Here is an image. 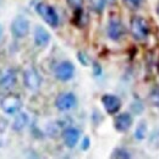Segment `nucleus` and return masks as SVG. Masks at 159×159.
<instances>
[{
    "label": "nucleus",
    "instance_id": "obj_1",
    "mask_svg": "<svg viewBox=\"0 0 159 159\" xmlns=\"http://www.w3.org/2000/svg\"><path fill=\"white\" fill-rule=\"evenodd\" d=\"M130 31L132 37L136 40H144L149 36V26L148 22L143 17L136 16L131 20L130 23Z\"/></svg>",
    "mask_w": 159,
    "mask_h": 159
},
{
    "label": "nucleus",
    "instance_id": "obj_2",
    "mask_svg": "<svg viewBox=\"0 0 159 159\" xmlns=\"http://www.w3.org/2000/svg\"><path fill=\"white\" fill-rule=\"evenodd\" d=\"M37 12L39 14V16L45 21L50 27H57L59 25V16L58 12L55 11V9L45 2H39L36 6Z\"/></svg>",
    "mask_w": 159,
    "mask_h": 159
},
{
    "label": "nucleus",
    "instance_id": "obj_3",
    "mask_svg": "<svg viewBox=\"0 0 159 159\" xmlns=\"http://www.w3.org/2000/svg\"><path fill=\"white\" fill-rule=\"evenodd\" d=\"M77 105V98L74 93L71 92H66V93H61L55 99V107L59 109L60 111H67L74 109Z\"/></svg>",
    "mask_w": 159,
    "mask_h": 159
},
{
    "label": "nucleus",
    "instance_id": "obj_4",
    "mask_svg": "<svg viewBox=\"0 0 159 159\" xmlns=\"http://www.w3.org/2000/svg\"><path fill=\"white\" fill-rule=\"evenodd\" d=\"M11 32L16 38L26 37L30 32V21L25 16H17L11 23Z\"/></svg>",
    "mask_w": 159,
    "mask_h": 159
},
{
    "label": "nucleus",
    "instance_id": "obj_5",
    "mask_svg": "<svg viewBox=\"0 0 159 159\" xmlns=\"http://www.w3.org/2000/svg\"><path fill=\"white\" fill-rule=\"evenodd\" d=\"M108 37L111 40H120L125 36V27L119 19H111L107 27Z\"/></svg>",
    "mask_w": 159,
    "mask_h": 159
},
{
    "label": "nucleus",
    "instance_id": "obj_6",
    "mask_svg": "<svg viewBox=\"0 0 159 159\" xmlns=\"http://www.w3.org/2000/svg\"><path fill=\"white\" fill-rule=\"evenodd\" d=\"M23 81H25V86L30 88L31 91H37L42 84V77H40L39 72L32 67L25 71Z\"/></svg>",
    "mask_w": 159,
    "mask_h": 159
},
{
    "label": "nucleus",
    "instance_id": "obj_7",
    "mask_svg": "<svg viewBox=\"0 0 159 159\" xmlns=\"http://www.w3.org/2000/svg\"><path fill=\"white\" fill-rule=\"evenodd\" d=\"M17 82V75L14 70H7L0 76V92L7 93L10 92Z\"/></svg>",
    "mask_w": 159,
    "mask_h": 159
},
{
    "label": "nucleus",
    "instance_id": "obj_8",
    "mask_svg": "<svg viewBox=\"0 0 159 159\" xmlns=\"http://www.w3.org/2000/svg\"><path fill=\"white\" fill-rule=\"evenodd\" d=\"M75 74V66L70 61H62L55 69V77L60 81H69L74 77Z\"/></svg>",
    "mask_w": 159,
    "mask_h": 159
},
{
    "label": "nucleus",
    "instance_id": "obj_9",
    "mask_svg": "<svg viewBox=\"0 0 159 159\" xmlns=\"http://www.w3.org/2000/svg\"><path fill=\"white\" fill-rule=\"evenodd\" d=\"M102 104L108 114H116L121 108V100L114 94H104L102 97Z\"/></svg>",
    "mask_w": 159,
    "mask_h": 159
},
{
    "label": "nucleus",
    "instance_id": "obj_10",
    "mask_svg": "<svg viewBox=\"0 0 159 159\" xmlns=\"http://www.w3.org/2000/svg\"><path fill=\"white\" fill-rule=\"evenodd\" d=\"M21 104L22 103H21V99L19 97L10 94V96H6L2 99V102H1V108H2V110L6 114L12 115V114H16L20 110Z\"/></svg>",
    "mask_w": 159,
    "mask_h": 159
},
{
    "label": "nucleus",
    "instance_id": "obj_11",
    "mask_svg": "<svg viewBox=\"0 0 159 159\" xmlns=\"http://www.w3.org/2000/svg\"><path fill=\"white\" fill-rule=\"evenodd\" d=\"M80 136H81V132H80L79 129L76 127H67L62 132V139L65 144L69 147V148H74L80 141Z\"/></svg>",
    "mask_w": 159,
    "mask_h": 159
},
{
    "label": "nucleus",
    "instance_id": "obj_12",
    "mask_svg": "<svg viewBox=\"0 0 159 159\" xmlns=\"http://www.w3.org/2000/svg\"><path fill=\"white\" fill-rule=\"evenodd\" d=\"M132 126V116L129 113L119 114L114 120V127L119 132H126Z\"/></svg>",
    "mask_w": 159,
    "mask_h": 159
},
{
    "label": "nucleus",
    "instance_id": "obj_13",
    "mask_svg": "<svg viewBox=\"0 0 159 159\" xmlns=\"http://www.w3.org/2000/svg\"><path fill=\"white\" fill-rule=\"evenodd\" d=\"M50 42V33L42 26H37L34 28V43L38 47H45Z\"/></svg>",
    "mask_w": 159,
    "mask_h": 159
},
{
    "label": "nucleus",
    "instance_id": "obj_14",
    "mask_svg": "<svg viewBox=\"0 0 159 159\" xmlns=\"http://www.w3.org/2000/svg\"><path fill=\"white\" fill-rule=\"evenodd\" d=\"M28 124V116L27 114L25 113H20L19 115H16V118L14 120V125H12V129L15 131H21L26 127V125Z\"/></svg>",
    "mask_w": 159,
    "mask_h": 159
},
{
    "label": "nucleus",
    "instance_id": "obj_15",
    "mask_svg": "<svg viewBox=\"0 0 159 159\" xmlns=\"http://www.w3.org/2000/svg\"><path fill=\"white\" fill-rule=\"evenodd\" d=\"M146 135H147V125H146L144 121H142V122H139V125H137V127H136L135 137L139 141H142V139H144Z\"/></svg>",
    "mask_w": 159,
    "mask_h": 159
},
{
    "label": "nucleus",
    "instance_id": "obj_16",
    "mask_svg": "<svg viewBox=\"0 0 159 159\" xmlns=\"http://www.w3.org/2000/svg\"><path fill=\"white\" fill-rule=\"evenodd\" d=\"M105 0H91V7L96 12H102L105 6Z\"/></svg>",
    "mask_w": 159,
    "mask_h": 159
},
{
    "label": "nucleus",
    "instance_id": "obj_17",
    "mask_svg": "<svg viewBox=\"0 0 159 159\" xmlns=\"http://www.w3.org/2000/svg\"><path fill=\"white\" fill-rule=\"evenodd\" d=\"M111 157L113 158H131V154L124 148H115Z\"/></svg>",
    "mask_w": 159,
    "mask_h": 159
},
{
    "label": "nucleus",
    "instance_id": "obj_18",
    "mask_svg": "<svg viewBox=\"0 0 159 159\" xmlns=\"http://www.w3.org/2000/svg\"><path fill=\"white\" fill-rule=\"evenodd\" d=\"M151 102L154 107H159V87L154 88L151 92Z\"/></svg>",
    "mask_w": 159,
    "mask_h": 159
},
{
    "label": "nucleus",
    "instance_id": "obj_19",
    "mask_svg": "<svg viewBox=\"0 0 159 159\" xmlns=\"http://www.w3.org/2000/svg\"><path fill=\"white\" fill-rule=\"evenodd\" d=\"M67 4L70 5L71 9L76 10V11H80L81 7H82V4H83V0H66Z\"/></svg>",
    "mask_w": 159,
    "mask_h": 159
},
{
    "label": "nucleus",
    "instance_id": "obj_20",
    "mask_svg": "<svg viewBox=\"0 0 159 159\" xmlns=\"http://www.w3.org/2000/svg\"><path fill=\"white\" fill-rule=\"evenodd\" d=\"M126 2V5L131 9H137L139 5L142 4V0H124Z\"/></svg>",
    "mask_w": 159,
    "mask_h": 159
},
{
    "label": "nucleus",
    "instance_id": "obj_21",
    "mask_svg": "<svg viewBox=\"0 0 159 159\" xmlns=\"http://www.w3.org/2000/svg\"><path fill=\"white\" fill-rule=\"evenodd\" d=\"M149 142L156 147V148H158L159 147V130L157 132H154L152 136H151V139H149Z\"/></svg>",
    "mask_w": 159,
    "mask_h": 159
},
{
    "label": "nucleus",
    "instance_id": "obj_22",
    "mask_svg": "<svg viewBox=\"0 0 159 159\" xmlns=\"http://www.w3.org/2000/svg\"><path fill=\"white\" fill-rule=\"evenodd\" d=\"M88 148H89V139H88V137H84L83 141H82V149L86 151V149H88Z\"/></svg>",
    "mask_w": 159,
    "mask_h": 159
},
{
    "label": "nucleus",
    "instance_id": "obj_23",
    "mask_svg": "<svg viewBox=\"0 0 159 159\" xmlns=\"http://www.w3.org/2000/svg\"><path fill=\"white\" fill-rule=\"evenodd\" d=\"M93 69H94V75L96 76H99L100 74H102V69H100V66L98 64H94L93 65Z\"/></svg>",
    "mask_w": 159,
    "mask_h": 159
},
{
    "label": "nucleus",
    "instance_id": "obj_24",
    "mask_svg": "<svg viewBox=\"0 0 159 159\" xmlns=\"http://www.w3.org/2000/svg\"><path fill=\"white\" fill-rule=\"evenodd\" d=\"M1 36H2V27H1V25H0V38H1Z\"/></svg>",
    "mask_w": 159,
    "mask_h": 159
},
{
    "label": "nucleus",
    "instance_id": "obj_25",
    "mask_svg": "<svg viewBox=\"0 0 159 159\" xmlns=\"http://www.w3.org/2000/svg\"><path fill=\"white\" fill-rule=\"evenodd\" d=\"M115 0H105V2H109V4H111V2H114Z\"/></svg>",
    "mask_w": 159,
    "mask_h": 159
},
{
    "label": "nucleus",
    "instance_id": "obj_26",
    "mask_svg": "<svg viewBox=\"0 0 159 159\" xmlns=\"http://www.w3.org/2000/svg\"><path fill=\"white\" fill-rule=\"evenodd\" d=\"M157 12H158V15H159V5H158V9H157Z\"/></svg>",
    "mask_w": 159,
    "mask_h": 159
}]
</instances>
